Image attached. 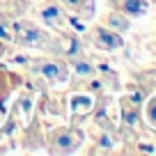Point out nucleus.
<instances>
[{
  "instance_id": "f257e3e1",
  "label": "nucleus",
  "mask_w": 156,
  "mask_h": 156,
  "mask_svg": "<svg viewBox=\"0 0 156 156\" xmlns=\"http://www.w3.org/2000/svg\"><path fill=\"white\" fill-rule=\"evenodd\" d=\"M87 37L97 48H103V51H119L124 46L122 34L110 30V28H106V25H94Z\"/></svg>"
},
{
  "instance_id": "f03ea898",
  "label": "nucleus",
  "mask_w": 156,
  "mask_h": 156,
  "mask_svg": "<svg viewBox=\"0 0 156 156\" xmlns=\"http://www.w3.org/2000/svg\"><path fill=\"white\" fill-rule=\"evenodd\" d=\"M78 136L73 129H60L51 136V151L53 154H71L78 149Z\"/></svg>"
},
{
  "instance_id": "7ed1b4c3",
  "label": "nucleus",
  "mask_w": 156,
  "mask_h": 156,
  "mask_svg": "<svg viewBox=\"0 0 156 156\" xmlns=\"http://www.w3.org/2000/svg\"><path fill=\"white\" fill-rule=\"evenodd\" d=\"M112 5V9H119L122 14H126L129 19H138V16H145L149 9V2L147 0H108Z\"/></svg>"
},
{
  "instance_id": "20e7f679",
  "label": "nucleus",
  "mask_w": 156,
  "mask_h": 156,
  "mask_svg": "<svg viewBox=\"0 0 156 156\" xmlns=\"http://www.w3.org/2000/svg\"><path fill=\"white\" fill-rule=\"evenodd\" d=\"M14 39L19 41L21 46H39L44 41V34L39 32L34 25H28V23H21L16 25V32H14Z\"/></svg>"
},
{
  "instance_id": "39448f33",
  "label": "nucleus",
  "mask_w": 156,
  "mask_h": 156,
  "mask_svg": "<svg viewBox=\"0 0 156 156\" xmlns=\"http://www.w3.org/2000/svg\"><path fill=\"white\" fill-rule=\"evenodd\" d=\"M39 16H41L44 23L53 25V28L64 23V12L60 7V2H55V0H48V2H44V5L39 7Z\"/></svg>"
},
{
  "instance_id": "423d86ee",
  "label": "nucleus",
  "mask_w": 156,
  "mask_h": 156,
  "mask_svg": "<svg viewBox=\"0 0 156 156\" xmlns=\"http://www.w3.org/2000/svg\"><path fill=\"white\" fill-rule=\"evenodd\" d=\"M39 73L44 78H48L51 83L53 80H64L67 78V73H64V64L55 62V60H41L39 62Z\"/></svg>"
},
{
  "instance_id": "0eeeda50",
  "label": "nucleus",
  "mask_w": 156,
  "mask_h": 156,
  "mask_svg": "<svg viewBox=\"0 0 156 156\" xmlns=\"http://www.w3.org/2000/svg\"><path fill=\"white\" fill-rule=\"evenodd\" d=\"M103 25H106V28H110V30H115V32H119V34H122V32H126V30H129V25H131V21H129V16H126V14H122V12H119V9H112L110 14L106 16V23H103Z\"/></svg>"
},
{
  "instance_id": "6e6552de",
  "label": "nucleus",
  "mask_w": 156,
  "mask_h": 156,
  "mask_svg": "<svg viewBox=\"0 0 156 156\" xmlns=\"http://www.w3.org/2000/svg\"><path fill=\"white\" fill-rule=\"evenodd\" d=\"M138 119H140V106H133V103L124 101V108H122V122L126 126L136 129L138 126Z\"/></svg>"
},
{
  "instance_id": "1a4fd4ad",
  "label": "nucleus",
  "mask_w": 156,
  "mask_h": 156,
  "mask_svg": "<svg viewBox=\"0 0 156 156\" xmlns=\"http://www.w3.org/2000/svg\"><path fill=\"white\" fill-rule=\"evenodd\" d=\"M73 71L78 78H92L94 76V64L85 58H76L73 60Z\"/></svg>"
},
{
  "instance_id": "9d476101",
  "label": "nucleus",
  "mask_w": 156,
  "mask_h": 156,
  "mask_svg": "<svg viewBox=\"0 0 156 156\" xmlns=\"http://www.w3.org/2000/svg\"><path fill=\"white\" fill-rule=\"evenodd\" d=\"M62 53L67 55V58H78V53H80V41H78L76 34H67V37H64Z\"/></svg>"
},
{
  "instance_id": "9b49d317",
  "label": "nucleus",
  "mask_w": 156,
  "mask_h": 156,
  "mask_svg": "<svg viewBox=\"0 0 156 156\" xmlns=\"http://www.w3.org/2000/svg\"><path fill=\"white\" fill-rule=\"evenodd\" d=\"M60 5L67 7L69 12H83V7H92V2L90 0H60Z\"/></svg>"
},
{
  "instance_id": "f8f14e48",
  "label": "nucleus",
  "mask_w": 156,
  "mask_h": 156,
  "mask_svg": "<svg viewBox=\"0 0 156 156\" xmlns=\"http://www.w3.org/2000/svg\"><path fill=\"white\" fill-rule=\"evenodd\" d=\"M0 41H14V32L2 19H0Z\"/></svg>"
},
{
  "instance_id": "ddd939ff",
  "label": "nucleus",
  "mask_w": 156,
  "mask_h": 156,
  "mask_svg": "<svg viewBox=\"0 0 156 156\" xmlns=\"http://www.w3.org/2000/svg\"><path fill=\"white\" fill-rule=\"evenodd\" d=\"M142 99H145V92H142V90H136L133 94H129V99H126V101H129V103H133V106H140V103H142Z\"/></svg>"
},
{
  "instance_id": "4468645a",
  "label": "nucleus",
  "mask_w": 156,
  "mask_h": 156,
  "mask_svg": "<svg viewBox=\"0 0 156 156\" xmlns=\"http://www.w3.org/2000/svg\"><path fill=\"white\" fill-rule=\"evenodd\" d=\"M99 145L103 147V149H112V145H115V140L110 138V133H103V136H99Z\"/></svg>"
},
{
  "instance_id": "2eb2a0df",
  "label": "nucleus",
  "mask_w": 156,
  "mask_h": 156,
  "mask_svg": "<svg viewBox=\"0 0 156 156\" xmlns=\"http://www.w3.org/2000/svg\"><path fill=\"white\" fill-rule=\"evenodd\" d=\"M147 117H149V122L156 126V99H151L149 108H147Z\"/></svg>"
},
{
  "instance_id": "dca6fc26",
  "label": "nucleus",
  "mask_w": 156,
  "mask_h": 156,
  "mask_svg": "<svg viewBox=\"0 0 156 156\" xmlns=\"http://www.w3.org/2000/svg\"><path fill=\"white\" fill-rule=\"evenodd\" d=\"M90 90H92V92H99V90H101V83H99V80H92V83H90Z\"/></svg>"
},
{
  "instance_id": "f3484780",
  "label": "nucleus",
  "mask_w": 156,
  "mask_h": 156,
  "mask_svg": "<svg viewBox=\"0 0 156 156\" xmlns=\"http://www.w3.org/2000/svg\"><path fill=\"white\" fill-rule=\"evenodd\" d=\"M0 55H2V46H0Z\"/></svg>"
},
{
  "instance_id": "a211bd4d",
  "label": "nucleus",
  "mask_w": 156,
  "mask_h": 156,
  "mask_svg": "<svg viewBox=\"0 0 156 156\" xmlns=\"http://www.w3.org/2000/svg\"><path fill=\"white\" fill-rule=\"evenodd\" d=\"M154 2H156V0H154Z\"/></svg>"
}]
</instances>
